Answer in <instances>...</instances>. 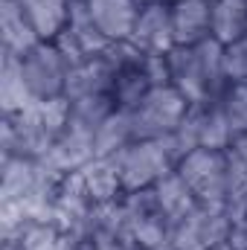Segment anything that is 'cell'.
<instances>
[{
	"label": "cell",
	"instance_id": "obj_1",
	"mask_svg": "<svg viewBox=\"0 0 247 250\" xmlns=\"http://www.w3.org/2000/svg\"><path fill=\"white\" fill-rule=\"evenodd\" d=\"M70 120L67 96L59 99H35L21 114H3L0 123V154L6 157H32L41 160L56 137L64 131Z\"/></svg>",
	"mask_w": 247,
	"mask_h": 250
},
{
	"label": "cell",
	"instance_id": "obj_2",
	"mask_svg": "<svg viewBox=\"0 0 247 250\" xmlns=\"http://www.w3.org/2000/svg\"><path fill=\"white\" fill-rule=\"evenodd\" d=\"M166 59L172 87L184 93L189 105L215 99L230 84L224 73V44H218L215 38H206L195 47H175Z\"/></svg>",
	"mask_w": 247,
	"mask_h": 250
},
{
	"label": "cell",
	"instance_id": "obj_3",
	"mask_svg": "<svg viewBox=\"0 0 247 250\" xmlns=\"http://www.w3.org/2000/svg\"><path fill=\"white\" fill-rule=\"evenodd\" d=\"M114 163L123 175V187L128 195L137 189L157 187L169 172L178 169L181 151H178L172 134L160 137V140H134L131 146H125L123 151L114 154Z\"/></svg>",
	"mask_w": 247,
	"mask_h": 250
},
{
	"label": "cell",
	"instance_id": "obj_4",
	"mask_svg": "<svg viewBox=\"0 0 247 250\" xmlns=\"http://www.w3.org/2000/svg\"><path fill=\"white\" fill-rule=\"evenodd\" d=\"M178 175L186 181V187L192 189V195L201 207L224 209V204H227V175H230L227 148L224 151L221 148H192L189 154L181 157Z\"/></svg>",
	"mask_w": 247,
	"mask_h": 250
},
{
	"label": "cell",
	"instance_id": "obj_5",
	"mask_svg": "<svg viewBox=\"0 0 247 250\" xmlns=\"http://www.w3.org/2000/svg\"><path fill=\"white\" fill-rule=\"evenodd\" d=\"M189 102L186 96L172 87V84H160L151 87L145 93V99L131 111L134 120V137L137 140H160L178 131V125L184 123Z\"/></svg>",
	"mask_w": 247,
	"mask_h": 250
},
{
	"label": "cell",
	"instance_id": "obj_6",
	"mask_svg": "<svg viewBox=\"0 0 247 250\" xmlns=\"http://www.w3.org/2000/svg\"><path fill=\"white\" fill-rule=\"evenodd\" d=\"M181 157L189 154L192 148H230L233 146V134L227 128V120L221 114L218 96L215 99H204V102H192L186 111L184 123L178 125V131L172 134Z\"/></svg>",
	"mask_w": 247,
	"mask_h": 250
},
{
	"label": "cell",
	"instance_id": "obj_7",
	"mask_svg": "<svg viewBox=\"0 0 247 250\" xmlns=\"http://www.w3.org/2000/svg\"><path fill=\"white\" fill-rule=\"evenodd\" d=\"M23 79L32 93V99H59L67 90V76L73 64L64 59V53L53 41H41L26 56H21Z\"/></svg>",
	"mask_w": 247,
	"mask_h": 250
},
{
	"label": "cell",
	"instance_id": "obj_8",
	"mask_svg": "<svg viewBox=\"0 0 247 250\" xmlns=\"http://www.w3.org/2000/svg\"><path fill=\"white\" fill-rule=\"evenodd\" d=\"M123 207L140 248H163V245L172 242V230L175 227H172L166 209L160 207L154 187L128 192L123 198Z\"/></svg>",
	"mask_w": 247,
	"mask_h": 250
},
{
	"label": "cell",
	"instance_id": "obj_9",
	"mask_svg": "<svg viewBox=\"0 0 247 250\" xmlns=\"http://www.w3.org/2000/svg\"><path fill=\"white\" fill-rule=\"evenodd\" d=\"M53 44L64 53V59L76 67V64H82L84 59H90V56L105 53V47H108L111 41L99 32L96 21H93V15H90L87 0H70L67 26L62 29V35H59Z\"/></svg>",
	"mask_w": 247,
	"mask_h": 250
},
{
	"label": "cell",
	"instance_id": "obj_10",
	"mask_svg": "<svg viewBox=\"0 0 247 250\" xmlns=\"http://www.w3.org/2000/svg\"><path fill=\"white\" fill-rule=\"evenodd\" d=\"M233 233V224L224 209H209V207H195L184 221L172 230V250H201L227 245Z\"/></svg>",
	"mask_w": 247,
	"mask_h": 250
},
{
	"label": "cell",
	"instance_id": "obj_11",
	"mask_svg": "<svg viewBox=\"0 0 247 250\" xmlns=\"http://www.w3.org/2000/svg\"><path fill=\"white\" fill-rule=\"evenodd\" d=\"M93 157H96V128L70 117L64 131L50 146V151L41 157V163H47L59 175H70V172L84 169Z\"/></svg>",
	"mask_w": 247,
	"mask_h": 250
},
{
	"label": "cell",
	"instance_id": "obj_12",
	"mask_svg": "<svg viewBox=\"0 0 247 250\" xmlns=\"http://www.w3.org/2000/svg\"><path fill=\"white\" fill-rule=\"evenodd\" d=\"M137 50L148 53V56H169L178 44H175V29H172V3H148L140 6L134 32L128 38Z\"/></svg>",
	"mask_w": 247,
	"mask_h": 250
},
{
	"label": "cell",
	"instance_id": "obj_13",
	"mask_svg": "<svg viewBox=\"0 0 247 250\" xmlns=\"http://www.w3.org/2000/svg\"><path fill=\"white\" fill-rule=\"evenodd\" d=\"M93 198L82 181V172L64 175L56 189V209H53V224L62 233H87L90 212H93Z\"/></svg>",
	"mask_w": 247,
	"mask_h": 250
},
{
	"label": "cell",
	"instance_id": "obj_14",
	"mask_svg": "<svg viewBox=\"0 0 247 250\" xmlns=\"http://www.w3.org/2000/svg\"><path fill=\"white\" fill-rule=\"evenodd\" d=\"M87 236L93 242V250H140V242L128 224L123 201L96 204L90 212Z\"/></svg>",
	"mask_w": 247,
	"mask_h": 250
},
{
	"label": "cell",
	"instance_id": "obj_15",
	"mask_svg": "<svg viewBox=\"0 0 247 250\" xmlns=\"http://www.w3.org/2000/svg\"><path fill=\"white\" fill-rule=\"evenodd\" d=\"M178 47H195L212 38V0H169Z\"/></svg>",
	"mask_w": 247,
	"mask_h": 250
},
{
	"label": "cell",
	"instance_id": "obj_16",
	"mask_svg": "<svg viewBox=\"0 0 247 250\" xmlns=\"http://www.w3.org/2000/svg\"><path fill=\"white\" fill-rule=\"evenodd\" d=\"M114 64L105 53L99 56H90L82 64L70 67V76H67V90L64 96L73 102V99H84V96H99V93H111L114 87Z\"/></svg>",
	"mask_w": 247,
	"mask_h": 250
},
{
	"label": "cell",
	"instance_id": "obj_17",
	"mask_svg": "<svg viewBox=\"0 0 247 250\" xmlns=\"http://www.w3.org/2000/svg\"><path fill=\"white\" fill-rule=\"evenodd\" d=\"M0 38H3V53L12 56H26L32 47L44 41L18 0H0Z\"/></svg>",
	"mask_w": 247,
	"mask_h": 250
},
{
	"label": "cell",
	"instance_id": "obj_18",
	"mask_svg": "<svg viewBox=\"0 0 247 250\" xmlns=\"http://www.w3.org/2000/svg\"><path fill=\"white\" fill-rule=\"evenodd\" d=\"M90 15L99 26V32L117 44V41H128L140 15V3L137 0H87Z\"/></svg>",
	"mask_w": 247,
	"mask_h": 250
},
{
	"label": "cell",
	"instance_id": "obj_19",
	"mask_svg": "<svg viewBox=\"0 0 247 250\" xmlns=\"http://www.w3.org/2000/svg\"><path fill=\"white\" fill-rule=\"evenodd\" d=\"M82 172V181L90 192L93 204H114L125 198V187H123V175L114 163V157H93Z\"/></svg>",
	"mask_w": 247,
	"mask_h": 250
},
{
	"label": "cell",
	"instance_id": "obj_20",
	"mask_svg": "<svg viewBox=\"0 0 247 250\" xmlns=\"http://www.w3.org/2000/svg\"><path fill=\"white\" fill-rule=\"evenodd\" d=\"M35 99L26 87V79H23V67H21V56H12V53H3L0 59V108L3 114H21L23 108H29Z\"/></svg>",
	"mask_w": 247,
	"mask_h": 250
},
{
	"label": "cell",
	"instance_id": "obj_21",
	"mask_svg": "<svg viewBox=\"0 0 247 250\" xmlns=\"http://www.w3.org/2000/svg\"><path fill=\"white\" fill-rule=\"evenodd\" d=\"M18 3L44 41H56L62 35V29L67 26L70 0H18Z\"/></svg>",
	"mask_w": 247,
	"mask_h": 250
},
{
	"label": "cell",
	"instance_id": "obj_22",
	"mask_svg": "<svg viewBox=\"0 0 247 250\" xmlns=\"http://www.w3.org/2000/svg\"><path fill=\"white\" fill-rule=\"evenodd\" d=\"M247 35V0H212V38L233 44Z\"/></svg>",
	"mask_w": 247,
	"mask_h": 250
},
{
	"label": "cell",
	"instance_id": "obj_23",
	"mask_svg": "<svg viewBox=\"0 0 247 250\" xmlns=\"http://www.w3.org/2000/svg\"><path fill=\"white\" fill-rule=\"evenodd\" d=\"M154 192H157V201H160V207L166 209V215H169L172 227H178L186 215L198 207V201H195L192 189L186 187V181L178 175V169H175V172H169V175L154 187Z\"/></svg>",
	"mask_w": 247,
	"mask_h": 250
},
{
	"label": "cell",
	"instance_id": "obj_24",
	"mask_svg": "<svg viewBox=\"0 0 247 250\" xmlns=\"http://www.w3.org/2000/svg\"><path fill=\"white\" fill-rule=\"evenodd\" d=\"M134 137V120L131 111H114L105 123L96 128V157H114L117 151H123L125 146H131Z\"/></svg>",
	"mask_w": 247,
	"mask_h": 250
},
{
	"label": "cell",
	"instance_id": "obj_25",
	"mask_svg": "<svg viewBox=\"0 0 247 250\" xmlns=\"http://www.w3.org/2000/svg\"><path fill=\"white\" fill-rule=\"evenodd\" d=\"M218 105H221V114L227 120V128L233 134V143L247 134V84L245 82H230L221 96H218Z\"/></svg>",
	"mask_w": 247,
	"mask_h": 250
},
{
	"label": "cell",
	"instance_id": "obj_26",
	"mask_svg": "<svg viewBox=\"0 0 247 250\" xmlns=\"http://www.w3.org/2000/svg\"><path fill=\"white\" fill-rule=\"evenodd\" d=\"M70 102V99H67ZM117 111V102L111 93H99V96H84V99H73L70 102V117L79 120V123L90 125V128H99L111 114Z\"/></svg>",
	"mask_w": 247,
	"mask_h": 250
},
{
	"label": "cell",
	"instance_id": "obj_27",
	"mask_svg": "<svg viewBox=\"0 0 247 250\" xmlns=\"http://www.w3.org/2000/svg\"><path fill=\"white\" fill-rule=\"evenodd\" d=\"M3 242H12V239H3ZM59 245H62V230L50 221H35L15 239L18 250H59Z\"/></svg>",
	"mask_w": 247,
	"mask_h": 250
},
{
	"label": "cell",
	"instance_id": "obj_28",
	"mask_svg": "<svg viewBox=\"0 0 247 250\" xmlns=\"http://www.w3.org/2000/svg\"><path fill=\"white\" fill-rule=\"evenodd\" d=\"M224 212L233 224V233H230V245L233 248H242L247 245V189L239 195H230L227 204H224Z\"/></svg>",
	"mask_w": 247,
	"mask_h": 250
},
{
	"label": "cell",
	"instance_id": "obj_29",
	"mask_svg": "<svg viewBox=\"0 0 247 250\" xmlns=\"http://www.w3.org/2000/svg\"><path fill=\"white\" fill-rule=\"evenodd\" d=\"M224 73H227V82L247 84V35L224 47Z\"/></svg>",
	"mask_w": 247,
	"mask_h": 250
},
{
	"label": "cell",
	"instance_id": "obj_30",
	"mask_svg": "<svg viewBox=\"0 0 247 250\" xmlns=\"http://www.w3.org/2000/svg\"><path fill=\"white\" fill-rule=\"evenodd\" d=\"M230 148H233V151H236V154H239V157L247 163V134H242V137H239V140H236Z\"/></svg>",
	"mask_w": 247,
	"mask_h": 250
},
{
	"label": "cell",
	"instance_id": "obj_31",
	"mask_svg": "<svg viewBox=\"0 0 247 250\" xmlns=\"http://www.w3.org/2000/svg\"><path fill=\"white\" fill-rule=\"evenodd\" d=\"M201 250H233V245L227 242V245H215V248H201Z\"/></svg>",
	"mask_w": 247,
	"mask_h": 250
},
{
	"label": "cell",
	"instance_id": "obj_32",
	"mask_svg": "<svg viewBox=\"0 0 247 250\" xmlns=\"http://www.w3.org/2000/svg\"><path fill=\"white\" fill-rule=\"evenodd\" d=\"M140 250H172V245H163V248H140Z\"/></svg>",
	"mask_w": 247,
	"mask_h": 250
},
{
	"label": "cell",
	"instance_id": "obj_33",
	"mask_svg": "<svg viewBox=\"0 0 247 250\" xmlns=\"http://www.w3.org/2000/svg\"><path fill=\"white\" fill-rule=\"evenodd\" d=\"M140 6H148V3H163V0H137Z\"/></svg>",
	"mask_w": 247,
	"mask_h": 250
},
{
	"label": "cell",
	"instance_id": "obj_34",
	"mask_svg": "<svg viewBox=\"0 0 247 250\" xmlns=\"http://www.w3.org/2000/svg\"><path fill=\"white\" fill-rule=\"evenodd\" d=\"M233 250H247V245H242V248H233Z\"/></svg>",
	"mask_w": 247,
	"mask_h": 250
}]
</instances>
